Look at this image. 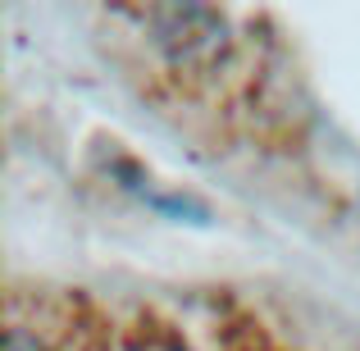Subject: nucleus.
I'll use <instances>...</instances> for the list:
<instances>
[{"instance_id": "obj_1", "label": "nucleus", "mask_w": 360, "mask_h": 351, "mask_svg": "<svg viewBox=\"0 0 360 351\" xmlns=\"http://www.w3.org/2000/svg\"><path fill=\"white\" fill-rule=\"evenodd\" d=\"M5 351H51V343H46L41 333H32L27 324H14L5 338Z\"/></svg>"}]
</instances>
